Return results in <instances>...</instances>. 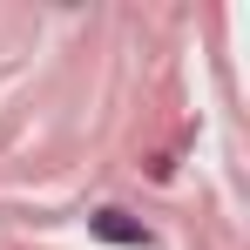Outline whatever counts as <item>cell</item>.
I'll use <instances>...</instances> for the list:
<instances>
[{
  "instance_id": "6da1fadb",
  "label": "cell",
  "mask_w": 250,
  "mask_h": 250,
  "mask_svg": "<svg viewBox=\"0 0 250 250\" xmlns=\"http://www.w3.org/2000/svg\"><path fill=\"white\" fill-rule=\"evenodd\" d=\"M88 230H95V237H108V244H128V250L149 244V230H142L128 209H95V216H88Z\"/></svg>"
}]
</instances>
